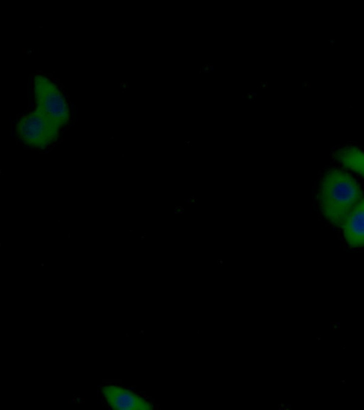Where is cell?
I'll use <instances>...</instances> for the list:
<instances>
[{
    "mask_svg": "<svg viewBox=\"0 0 364 410\" xmlns=\"http://www.w3.org/2000/svg\"><path fill=\"white\" fill-rule=\"evenodd\" d=\"M362 196L361 188L354 178L343 170L332 169L324 174L320 184V209L328 221L339 226Z\"/></svg>",
    "mask_w": 364,
    "mask_h": 410,
    "instance_id": "cell-1",
    "label": "cell"
},
{
    "mask_svg": "<svg viewBox=\"0 0 364 410\" xmlns=\"http://www.w3.org/2000/svg\"><path fill=\"white\" fill-rule=\"evenodd\" d=\"M28 108L45 115L61 130L68 126L72 110L68 97L56 79L39 73L30 80Z\"/></svg>",
    "mask_w": 364,
    "mask_h": 410,
    "instance_id": "cell-2",
    "label": "cell"
},
{
    "mask_svg": "<svg viewBox=\"0 0 364 410\" xmlns=\"http://www.w3.org/2000/svg\"><path fill=\"white\" fill-rule=\"evenodd\" d=\"M14 125L19 141L35 149L50 147L62 130L45 115L29 108L16 117Z\"/></svg>",
    "mask_w": 364,
    "mask_h": 410,
    "instance_id": "cell-3",
    "label": "cell"
},
{
    "mask_svg": "<svg viewBox=\"0 0 364 410\" xmlns=\"http://www.w3.org/2000/svg\"><path fill=\"white\" fill-rule=\"evenodd\" d=\"M102 394L113 409L121 410L152 409L153 404L145 398L126 388L108 384L102 387Z\"/></svg>",
    "mask_w": 364,
    "mask_h": 410,
    "instance_id": "cell-4",
    "label": "cell"
},
{
    "mask_svg": "<svg viewBox=\"0 0 364 410\" xmlns=\"http://www.w3.org/2000/svg\"><path fill=\"white\" fill-rule=\"evenodd\" d=\"M344 238L349 246H364V199H362L342 224Z\"/></svg>",
    "mask_w": 364,
    "mask_h": 410,
    "instance_id": "cell-5",
    "label": "cell"
},
{
    "mask_svg": "<svg viewBox=\"0 0 364 410\" xmlns=\"http://www.w3.org/2000/svg\"><path fill=\"white\" fill-rule=\"evenodd\" d=\"M334 157L344 167L364 177L363 151L355 147H346L336 150Z\"/></svg>",
    "mask_w": 364,
    "mask_h": 410,
    "instance_id": "cell-6",
    "label": "cell"
},
{
    "mask_svg": "<svg viewBox=\"0 0 364 410\" xmlns=\"http://www.w3.org/2000/svg\"><path fill=\"white\" fill-rule=\"evenodd\" d=\"M214 70V66L213 65L211 64H205L203 65L198 71L199 74H202V73H210L212 71H213Z\"/></svg>",
    "mask_w": 364,
    "mask_h": 410,
    "instance_id": "cell-7",
    "label": "cell"
},
{
    "mask_svg": "<svg viewBox=\"0 0 364 410\" xmlns=\"http://www.w3.org/2000/svg\"><path fill=\"white\" fill-rule=\"evenodd\" d=\"M257 97V93L255 92H248L242 95V98H246L248 101H254Z\"/></svg>",
    "mask_w": 364,
    "mask_h": 410,
    "instance_id": "cell-8",
    "label": "cell"
},
{
    "mask_svg": "<svg viewBox=\"0 0 364 410\" xmlns=\"http://www.w3.org/2000/svg\"><path fill=\"white\" fill-rule=\"evenodd\" d=\"M185 212V207L181 205H178L173 209V214L176 215H181Z\"/></svg>",
    "mask_w": 364,
    "mask_h": 410,
    "instance_id": "cell-9",
    "label": "cell"
},
{
    "mask_svg": "<svg viewBox=\"0 0 364 410\" xmlns=\"http://www.w3.org/2000/svg\"><path fill=\"white\" fill-rule=\"evenodd\" d=\"M197 202L198 199L194 195H192L190 197H188L186 201L187 205H195L197 204Z\"/></svg>",
    "mask_w": 364,
    "mask_h": 410,
    "instance_id": "cell-10",
    "label": "cell"
},
{
    "mask_svg": "<svg viewBox=\"0 0 364 410\" xmlns=\"http://www.w3.org/2000/svg\"><path fill=\"white\" fill-rule=\"evenodd\" d=\"M269 81L262 80V81H260V83H259V87L261 89L264 90V89H267V88L269 87Z\"/></svg>",
    "mask_w": 364,
    "mask_h": 410,
    "instance_id": "cell-11",
    "label": "cell"
},
{
    "mask_svg": "<svg viewBox=\"0 0 364 410\" xmlns=\"http://www.w3.org/2000/svg\"><path fill=\"white\" fill-rule=\"evenodd\" d=\"M184 144H185L186 146H188V147H190V146L192 145L191 140H185Z\"/></svg>",
    "mask_w": 364,
    "mask_h": 410,
    "instance_id": "cell-12",
    "label": "cell"
}]
</instances>
